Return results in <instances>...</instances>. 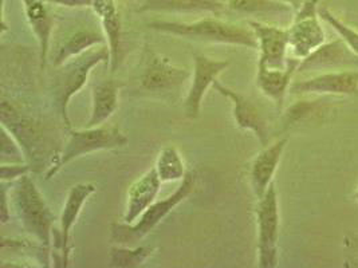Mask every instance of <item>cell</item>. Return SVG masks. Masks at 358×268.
Instances as JSON below:
<instances>
[{
	"label": "cell",
	"mask_w": 358,
	"mask_h": 268,
	"mask_svg": "<svg viewBox=\"0 0 358 268\" xmlns=\"http://www.w3.org/2000/svg\"><path fill=\"white\" fill-rule=\"evenodd\" d=\"M155 169L162 183L181 181L187 174L185 163L180 154L179 149L173 145L165 147L159 151Z\"/></svg>",
	"instance_id": "obj_23"
},
{
	"label": "cell",
	"mask_w": 358,
	"mask_h": 268,
	"mask_svg": "<svg viewBox=\"0 0 358 268\" xmlns=\"http://www.w3.org/2000/svg\"><path fill=\"white\" fill-rule=\"evenodd\" d=\"M108 62H110V51L108 46L101 45L59 66L61 70L57 78L55 100L67 129H71V122L67 112L70 100L81 91L85 84H87L93 68L101 64Z\"/></svg>",
	"instance_id": "obj_4"
},
{
	"label": "cell",
	"mask_w": 358,
	"mask_h": 268,
	"mask_svg": "<svg viewBox=\"0 0 358 268\" xmlns=\"http://www.w3.org/2000/svg\"><path fill=\"white\" fill-rule=\"evenodd\" d=\"M155 248L150 247H127L120 246L112 248L109 255V266L110 267H140L152 256Z\"/></svg>",
	"instance_id": "obj_25"
},
{
	"label": "cell",
	"mask_w": 358,
	"mask_h": 268,
	"mask_svg": "<svg viewBox=\"0 0 358 268\" xmlns=\"http://www.w3.org/2000/svg\"><path fill=\"white\" fill-rule=\"evenodd\" d=\"M118 109V84L113 80L105 81L93 89L92 113L86 128L102 126Z\"/></svg>",
	"instance_id": "obj_21"
},
{
	"label": "cell",
	"mask_w": 358,
	"mask_h": 268,
	"mask_svg": "<svg viewBox=\"0 0 358 268\" xmlns=\"http://www.w3.org/2000/svg\"><path fill=\"white\" fill-rule=\"evenodd\" d=\"M227 10L219 0H144L138 13H211Z\"/></svg>",
	"instance_id": "obj_20"
},
{
	"label": "cell",
	"mask_w": 358,
	"mask_h": 268,
	"mask_svg": "<svg viewBox=\"0 0 358 268\" xmlns=\"http://www.w3.org/2000/svg\"><path fill=\"white\" fill-rule=\"evenodd\" d=\"M8 192H7V186L6 183L1 181V212H0V220H1V224H7L11 218V205L8 207Z\"/></svg>",
	"instance_id": "obj_29"
},
{
	"label": "cell",
	"mask_w": 358,
	"mask_h": 268,
	"mask_svg": "<svg viewBox=\"0 0 358 268\" xmlns=\"http://www.w3.org/2000/svg\"><path fill=\"white\" fill-rule=\"evenodd\" d=\"M10 195L22 228L33 236L38 244L50 250L52 231H55L54 215L29 173L14 181L13 193Z\"/></svg>",
	"instance_id": "obj_2"
},
{
	"label": "cell",
	"mask_w": 358,
	"mask_h": 268,
	"mask_svg": "<svg viewBox=\"0 0 358 268\" xmlns=\"http://www.w3.org/2000/svg\"><path fill=\"white\" fill-rule=\"evenodd\" d=\"M26 19L39 47V67L43 71L48 65L50 42L54 29V17L43 0H22Z\"/></svg>",
	"instance_id": "obj_17"
},
{
	"label": "cell",
	"mask_w": 358,
	"mask_h": 268,
	"mask_svg": "<svg viewBox=\"0 0 358 268\" xmlns=\"http://www.w3.org/2000/svg\"><path fill=\"white\" fill-rule=\"evenodd\" d=\"M258 266L275 268L279 263V201L275 184L270 185L257 205Z\"/></svg>",
	"instance_id": "obj_6"
},
{
	"label": "cell",
	"mask_w": 358,
	"mask_h": 268,
	"mask_svg": "<svg viewBox=\"0 0 358 268\" xmlns=\"http://www.w3.org/2000/svg\"><path fill=\"white\" fill-rule=\"evenodd\" d=\"M97 191L96 185L90 183H80L73 185L67 193L62 214L59 218V231L57 232V244L61 248L62 267L69 266L70 259V239L71 230L81 215L82 208L89 198Z\"/></svg>",
	"instance_id": "obj_12"
},
{
	"label": "cell",
	"mask_w": 358,
	"mask_h": 268,
	"mask_svg": "<svg viewBox=\"0 0 358 268\" xmlns=\"http://www.w3.org/2000/svg\"><path fill=\"white\" fill-rule=\"evenodd\" d=\"M248 26L258 38V67L286 68L289 65V29L266 24L257 20H248Z\"/></svg>",
	"instance_id": "obj_10"
},
{
	"label": "cell",
	"mask_w": 358,
	"mask_h": 268,
	"mask_svg": "<svg viewBox=\"0 0 358 268\" xmlns=\"http://www.w3.org/2000/svg\"><path fill=\"white\" fill-rule=\"evenodd\" d=\"M228 66L229 61H219L206 55H195L192 82L184 100V110L187 117L195 119L200 116L201 105L208 89L213 86L219 75Z\"/></svg>",
	"instance_id": "obj_8"
},
{
	"label": "cell",
	"mask_w": 358,
	"mask_h": 268,
	"mask_svg": "<svg viewBox=\"0 0 358 268\" xmlns=\"http://www.w3.org/2000/svg\"><path fill=\"white\" fill-rule=\"evenodd\" d=\"M287 142L289 138H279L275 142L263 147V151H259L254 158L250 169V183L252 193L258 200L263 198L270 185L274 183L273 180Z\"/></svg>",
	"instance_id": "obj_14"
},
{
	"label": "cell",
	"mask_w": 358,
	"mask_h": 268,
	"mask_svg": "<svg viewBox=\"0 0 358 268\" xmlns=\"http://www.w3.org/2000/svg\"><path fill=\"white\" fill-rule=\"evenodd\" d=\"M1 164H24L27 157L22 149L17 138L1 126V147H0Z\"/></svg>",
	"instance_id": "obj_27"
},
{
	"label": "cell",
	"mask_w": 358,
	"mask_h": 268,
	"mask_svg": "<svg viewBox=\"0 0 358 268\" xmlns=\"http://www.w3.org/2000/svg\"><path fill=\"white\" fill-rule=\"evenodd\" d=\"M197 185L196 172H187L185 177L181 180L179 188L166 199L155 201L147 211L138 218L134 224L117 223L112 225V240L118 246L133 247L134 243L145 239L157 225L162 224L164 218H168L175 208L182 201L187 200L194 192Z\"/></svg>",
	"instance_id": "obj_3"
},
{
	"label": "cell",
	"mask_w": 358,
	"mask_h": 268,
	"mask_svg": "<svg viewBox=\"0 0 358 268\" xmlns=\"http://www.w3.org/2000/svg\"><path fill=\"white\" fill-rule=\"evenodd\" d=\"M105 43H106V39L103 34H99L89 29L76 31L73 35H70L64 42V45L58 49L57 54L54 55L52 64L55 67L62 66L67 61L76 57H80L86 51Z\"/></svg>",
	"instance_id": "obj_22"
},
{
	"label": "cell",
	"mask_w": 358,
	"mask_h": 268,
	"mask_svg": "<svg viewBox=\"0 0 358 268\" xmlns=\"http://www.w3.org/2000/svg\"><path fill=\"white\" fill-rule=\"evenodd\" d=\"M219 94L226 97L232 103V116L236 122V126L243 131H250L255 134L263 147L268 145L270 129L267 121L262 114L258 106L245 98L241 93L229 89L227 86L216 81L212 86Z\"/></svg>",
	"instance_id": "obj_11"
},
{
	"label": "cell",
	"mask_w": 358,
	"mask_h": 268,
	"mask_svg": "<svg viewBox=\"0 0 358 268\" xmlns=\"http://www.w3.org/2000/svg\"><path fill=\"white\" fill-rule=\"evenodd\" d=\"M299 59H289V65L286 68H266L258 67L257 84L262 93L277 105L278 109H282L287 91H290V86L293 81L294 74L299 66Z\"/></svg>",
	"instance_id": "obj_19"
},
{
	"label": "cell",
	"mask_w": 358,
	"mask_h": 268,
	"mask_svg": "<svg viewBox=\"0 0 358 268\" xmlns=\"http://www.w3.org/2000/svg\"><path fill=\"white\" fill-rule=\"evenodd\" d=\"M188 77V70L173 65L168 58L153 50L147 51L141 84L148 90L173 89L187 81Z\"/></svg>",
	"instance_id": "obj_15"
},
{
	"label": "cell",
	"mask_w": 358,
	"mask_h": 268,
	"mask_svg": "<svg viewBox=\"0 0 358 268\" xmlns=\"http://www.w3.org/2000/svg\"><path fill=\"white\" fill-rule=\"evenodd\" d=\"M228 6L231 10L255 15H289L294 13L293 4L282 0H229Z\"/></svg>",
	"instance_id": "obj_24"
},
{
	"label": "cell",
	"mask_w": 358,
	"mask_h": 268,
	"mask_svg": "<svg viewBox=\"0 0 358 268\" xmlns=\"http://www.w3.org/2000/svg\"><path fill=\"white\" fill-rule=\"evenodd\" d=\"M94 14L97 15L102 34L106 39V46L110 51V71L114 73L120 65V51H121V36L122 26L121 17L115 4V0H94L92 4Z\"/></svg>",
	"instance_id": "obj_18"
},
{
	"label": "cell",
	"mask_w": 358,
	"mask_h": 268,
	"mask_svg": "<svg viewBox=\"0 0 358 268\" xmlns=\"http://www.w3.org/2000/svg\"><path fill=\"white\" fill-rule=\"evenodd\" d=\"M128 137L115 126H94L85 129H69V138L55 164L50 167L48 179L52 177L69 163L99 151H113L127 147Z\"/></svg>",
	"instance_id": "obj_5"
},
{
	"label": "cell",
	"mask_w": 358,
	"mask_h": 268,
	"mask_svg": "<svg viewBox=\"0 0 358 268\" xmlns=\"http://www.w3.org/2000/svg\"><path fill=\"white\" fill-rule=\"evenodd\" d=\"M148 27L157 33L175 35L196 42L241 46L258 50V38L250 26H242L220 19L204 17L189 23L155 20L148 23Z\"/></svg>",
	"instance_id": "obj_1"
},
{
	"label": "cell",
	"mask_w": 358,
	"mask_h": 268,
	"mask_svg": "<svg viewBox=\"0 0 358 268\" xmlns=\"http://www.w3.org/2000/svg\"><path fill=\"white\" fill-rule=\"evenodd\" d=\"M162 184L163 183L155 168L149 169L141 177H138L129 186L122 223L134 224L156 201Z\"/></svg>",
	"instance_id": "obj_16"
},
{
	"label": "cell",
	"mask_w": 358,
	"mask_h": 268,
	"mask_svg": "<svg viewBox=\"0 0 358 268\" xmlns=\"http://www.w3.org/2000/svg\"><path fill=\"white\" fill-rule=\"evenodd\" d=\"M318 15V6L306 1L295 14L289 27V50L294 58L302 61L326 43V34Z\"/></svg>",
	"instance_id": "obj_7"
},
{
	"label": "cell",
	"mask_w": 358,
	"mask_h": 268,
	"mask_svg": "<svg viewBox=\"0 0 358 268\" xmlns=\"http://www.w3.org/2000/svg\"><path fill=\"white\" fill-rule=\"evenodd\" d=\"M29 172H30V167L24 164H1L0 168L1 181L4 183H13L23 174H27Z\"/></svg>",
	"instance_id": "obj_28"
},
{
	"label": "cell",
	"mask_w": 358,
	"mask_h": 268,
	"mask_svg": "<svg viewBox=\"0 0 358 268\" xmlns=\"http://www.w3.org/2000/svg\"><path fill=\"white\" fill-rule=\"evenodd\" d=\"M293 94L317 96H356L358 94V68L325 71L290 86Z\"/></svg>",
	"instance_id": "obj_9"
},
{
	"label": "cell",
	"mask_w": 358,
	"mask_h": 268,
	"mask_svg": "<svg viewBox=\"0 0 358 268\" xmlns=\"http://www.w3.org/2000/svg\"><path fill=\"white\" fill-rule=\"evenodd\" d=\"M43 1L66 7V8H82V7H92L94 0H43Z\"/></svg>",
	"instance_id": "obj_30"
},
{
	"label": "cell",
	"mask_w": 358,
	"mask_h": 268,
	"mask_svg": "<svg viewBox=\"0 0 358 268\" xmlns=\"http://www.w3.org/2000/svg\"><path fill=\"white\" fill-rule=\"evenodd\" d=\"M318 15L325 20L329 26L333 27V30L340 35L342 40L348 45V47L358 55V31L343 23L340 17L334 15L331 11H329L325 7L318 8Z\"/></svg>",
	"instance_id": "obj_26"
},
{
	"label": "cell",
	"mask_w": 358,
	"mask_h": 268,
	"mask_svg": "<svg viewBox=\"0 0 358 268\" xmlns=\"http://www.w3.org/2000/svg\"><path fill=\"white\" fill-rule=\"evenodd\" d=\"M308 1H309L310 4H313V6H318L321 0H308Z\"/></svg>",
	"instance_id": "obj_31"
},
{
	"label": "cell",
	"mask_w": 358,
	"mask_h": 268,
	"mask_svg": "<svg viewBox=\"0 0 358 268\" xmlns=\"http://www.w3.org/2000/svg\"><path fill=\"white\" fill-rule=\"evenodd\" d=\"M355 198H356V202L358 204V188L357 191H356V196H355Z\"/></svg>",
	"instance_id": "obj_32"
},
{
	"label": "cell",
	"mask_w": 358,
	"mask_h": 268,
	"mask_svg": "<svg viewBox=\"0 0 358 268\" xmlns=\"http://www.w3.org/2000/svg\"><path fill=\"white\" fill-rule=\"evenodd\" d=\"M358 68V55L348 47V45L341 38L324 43L321 47L313 51L309 57L299 62L296 73L303 71H336Z\"/></svg>",
	"instance_id": "obj_13"
}]
</instances>
